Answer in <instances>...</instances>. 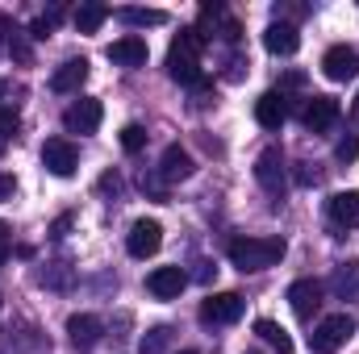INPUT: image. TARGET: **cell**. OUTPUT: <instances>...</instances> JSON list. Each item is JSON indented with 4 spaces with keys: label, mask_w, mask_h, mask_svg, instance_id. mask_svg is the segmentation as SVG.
Segmentation results:
<instances>
[{
    "label": "cell",
    "mask_w": 359,
    "mask_h": 354,
    "mask_svg": "<svg viewBox=\"0 0 359 354\" xmlns=\"http://www.w3.org/2000/svg\"><path fill=\"white\" fill-rule=\"evenodd\" d=\"M201 50H205V34L192 25V29H180V38L172 42V50H168V76L184 84V88H196L201 80H205V71H201Z\"/></svg>",
    "instance_id": "6da1fadb"
},
{
    "label": "cell",
    "mask_w": 359,
    "mask_h": 354,
    "mask_svg": "<svg viewBox=\"0 0 359 354\" xmlns=\"http://www.w3.org/2000/svg\"><path fill=\"white\" fill-rule=\"evenodd\" d=\"M226 255L243 275L247 271H268V267H276L284 259V238H234L226 246Z\"/></svg>",
    "instance_id": "7a4b0ae2"
},
{
    "label": "cell",
    "mask_w": 359,
    "mask_h": 354,
    "mask_svg": "<svg viewBox=\"0 0 359 354\" xmlns=\"http://www.w3.org/2000/svg\"><path fill=\"white\" fill-rule=\"evenodd\" d=\"M351 334H355V321H351L347 313H330V317H322V321L313 325L309 351L313 354H334V351H343V346L351 342Z\"/></svg>",
    "instance_id": "3957f363"
},
{
    "label": "cell",
    "mask_w": 359,
    "mask_h": 354,
    "mask_svg": "<svg viewBox=\"0 0 359 354\" xmlns=\"http://www.w3.org/2000/svg\"><path fill=\"white\" fill-rule=\"evenodd\" d=\"M255 179H259V187H264L268 196H284V187H288V163H284L280 146H268V150L255 159Z\"/></svg>",
    "instance_id": "277c9868"
},
{
    "label": "cell",
    "mask_w": 359,
    "mask_h": 354,
    "mask_svg": "<svg viewBox=\"0 0 359 354\" xmlns=\"http://www.w3.org/2000/svg\"><path fill=\"white\" fill-rule=\"evenodd\" d=\"M42 167H46L50 176H59V179L76 176V167H80L76 142H72V138H46V146H42Z\"/></svg>",
    "instance_id": "5b68a950"
},
{
    "label": "cell",
    "mask_w": 359,
    "mask_h": 354,
    "mask_svg": "<svg viewBox=\"0 0 359 354\" xmlns=\"http://www.w3.org/2000/svg\"><path fill=\"white\" fill-rule=\"evenodd\" d=\"M100 121H104V104H100V100H92V96L72 100V104H67V113H63V129H67V134H96V129H100Z\"/></svg>",
    "instance_id": "8992f818"
},
{
    "label": "cell",
    "mask_w": 359,
    "mask_h": 354,
    "mask_svg": "<svg viewBox=\"0 0 359 354\" xmlns=\"http://www.w3.org/2000/svg\"><path fill=\"white\" fill-rule=\"evenodd\" d=\"M243 313H247V300L238 292H217V296H209L201 304V321L205 325H234Z\"/></svg>",
    "instance_id": "52a82bcc"
},
{
    "label": "cell",
    "mask_w": 359,
    "mask_h": 354,
    "mask_svg": "<svg viewBox=\"0 0 359 354\" xmlns=\"http://www.w3.org/2000/svg\"><path fill=\"white\" fill-rule=\"evenodd\" d=\"M159 246H163V225L159 221H134L130 225V234H126V250L134 255V259H151V255H159Z\"/></svg>",
    "instance_id": "ba28073f"
},
{
    "label": "cell",
    "mask_w": 359,
    "mask_h": 354,
    "mask_svg": "<svg viewBox=\"0 0 359 354\" xmlns=\"http://www.w3.org/2000/svg\"><path fill=\"white\" fill-rule=\"evenodd\" d=\"M196 29L205 34V42H209L213 34H217V38H226V42H238V38H243V25H238L222 4H205V8H201V25H196Z\"/></svg>",
    "instance_id": "9c48e42d"
},
{
    "label": "cell",
    "mask_w": 359,
    "mask_h": 354,
    "mask_svg": "<svg viewBox=\"0 0 359 354\" xmlns=\"http://www.w3.org/2000/svg\"><path fill=\"white\" fill-rule=\"evenodd\" d=\"M339 117H343V104H339L334 96H309L305 108H301V121H305V129H313V134L330 129Z\"/></svg>",
    "instance_id": "30bf717a"
},
{
    "label": "cell",
    "mask_w": 359,
    "mask_h": 354,
    "mask_svg": "<svg viewBox=\"0 0 359 354\" xmlns=\"http://www.w3.org/2000/svg\"><path fill=\"white\" fill-rule=\"evenodd\" d=\"M322 71H326V80H334V84L355 80V76H359L355 46H330V50H326V59H322Z\"/></svg>",
    "instance_id": "8fae6325"
},
{
    "label": "cell",
    "mask_w": 359,
    "mask_h": 354,
    "mask_svg": "<svg viewBox=\"0 0 359 354\" xmlns=\"http://www.w3.org/2000/svg\"><path fill=\"white\" fill-rule=\"evenodd\" d=\"M288 304H292V313L301 321H313V313L322 309V283L318 279H297L288 288Z\"/></svg>",
    "instance_id": "7c38bea8"
},
{
    "label": "cell",
    "mask_w": 359,
    "mask_h": 354,
    "mask_svg": "<svg viewBox=\"0 0 359 354\" xmlns=\"http://www.w3.org/2000/svg\"><path fill=\"white\" fill-rule=\"evenodd\" d=\"M184 283H188L184 267H155V271L147 275V292H151L155 300H176L180 292H184Z\"/></svg>",
    "instance_id": "4fadbf2b"
},
{
    "label": "cell",
    "mask_w": 359,
    "mask_h": 354,
    "mask_svg": "<svg viewBox=\"0 0 359 354\" xmlns=\"http://www.w3.org/2000/svg\"><path fill=\"white\" fill-rule=\"evenodd\" d=\"M104 55H109V63H117V67H147V55H151V50H147V42H142L138 34H126V38H117Z\"/></svg>",
    "instance_id": "5bb4252c"
},
{
    "label": "cell",
    "mask_w": 359,
    "mask_h": 354,
    "mask_svg": "<svg viewBox=\"0 0 359 354\" xmlns=\"http://www.w3.org/2000/svg\"><path fill=\"white\" fill-rule=\"evenodd\" d=\"M100 334H104L100 317H92V313H76V317H67V338H72L76 351H92V346L100 342Z\"/></svg>",
    "instance_id": "9a60e30c"
},
{
    "label": "cell",
    "mask_w": 359,
    "mask_h": 354,
    "mask_svg": "<svg viewBox=\"0 0 359 354\" xmlns=\"http://www.w3.org/2000/svg\"><path fill=\"white\" fill-rule=\"evenodd\" d=\"M255 121L264 125V129H280L284 121H288V96L284 92H264L259 100H255Z\"/></svg>",
    "instance_id": "2e32d148"
},
{
    "label": "cell",
    "mask_w": 359,
    "mask_h": 354,
    "mask_svg": "<svg viewBox=\"0 0 359 354\" xmlns=\"http://www.w3.org/2000/svg\"><path fill=\"white\" fill-rule=\"evenodd\" d=\"M264 46H268L271 55H297L301 50V34H297V25H288V21H271L268 29H264Z\"/></svg>",
    "instance_id": "e0dca14e"
},
{
    "label": "cell",
    "mask_w": 359,
    "mask_h": 354,
    "mask_svg": "<svg viewBox=\"0 0 359 354\" xmlns=\"http://www.w3.org/2000/svg\"><path fill=\"white\" fill-rule=\"evenodd\" d=\"M192 171H196V163H192V155L184 150V146H168L163 150V163H159V176H163V183H180V179H192Z\"/></svg>",
    "instance_id": "ac0fdd59"
},
{
    "label": "cell",
    "mask_w": 359,
    "mask_h": 354,
    "mask_svg": "<svg viewBox=\"0 0 359 354\" xmlns=\"http://www.w3.org/2000/svg\"><path fill=\"white\" fill-rule=\"evenodd\" d=\"M330 221L339 229H359V192H334L330 196Z\"/></svg>",
    "instance_id": "d6986e66"
},
{
    "label": "cell",
    "mask_w": 359,
    "mask_h": 354,
    "mask_svg": "<svg viewBox=\"0 0 359 354\" xmlns=\"http://www.w3.org/2000/svg\"><path fill=\"white\" fill-rule=\"evenodd\" d=\"M84 80H88V59H67V63L50 76V88L67 96V92H80V88H84Z\"/></svg>",
    "instance_id": "ffe728a7"
},
{
    "label": "cell",
    "mask_w": 359,
    "mask_h": 354,
    "mask_svg": "<svg viewBox=\"0 0 359 354\" xmlns=\"http://www.w3.org/2000/svg\"><path fill=\"white\" fill-rule=\"evenodd\" d=\"M330 292H334L339 300H359V259H347V263L334 267Z\"/></svg>",
    "instance_id": "44dd1931"
},
{
    "label": "cell",
    "mask_w": 359,
    "mask_h": 354,
    "mask_svg": "<svg viewBox=\"0 0 359 354\" xmlns=\"http://www.w3.org/2000/svg\"><path fill=\"white\" fill-rule=\"evenodd\" d=\"M255 334H259V338H264V342H268L276 354H292V338H288V330H284L280 321L259 317V321H255Z\"/></svg>",
    "instance_id": "7402d4cb"
},
{
    "label": "cell",
    "mask_w": 359,
    "mask_h": 354,
    "mask_svg": "<svg viewBox=\"0 0 359 354\" xmlns=\"http://www.w3.org/2000/svg\"><path fill=\"white\" fill-rule=\"evenodd\" d=\"M72 21H76V29H80V34H96V29L109 21V4L88 0V4H80V8H76V17H72Z\"/></svg>",
    "instance_id": "603a6c76"
},
{
    "label": "cell",
    "mask_w": 359,
    "mask_h": 354,
    "mask_svg": "<svg viewBox=\"0 0 359 354\" xmlns=\"http://www.w3.org/2000/svg\"><path fill=\"white\" fill-rule=\"evenodd\" d=\"M117 21H126V25H163L168 13L163 8H117Z\"/></svg>",
    "instance_id": "cb8c5ba5"
},
{
    "label": "cell",
    "mask_w": 359,
    "mask_h": 354,
    "mask_svg": "<svg viewBox=\"0 0 359 354\" xmlns=\"http://www.w3.org/2000/svg\"><path fill=\"white\" fill-rule=\"evenodd\" d=\"M168 342H172V330H168V325H155V330H147V334H142L138 354H163V351H168Z\"/></svg>",
    "instance_id": "d4e9b609"
},
{
    "label": "cell",
    "mask_w": 359,
    "mask_h": 354,
    "mask_svg": "<svg viewBox=\"0 0 359 354\" xmlns=\"http://www.w3.org/2000/svg\"><path fill=\"white\" fill-rule=\"evenodd\" d=\"M38 279H42L46 288H72V263H50Z\"/></svg>",
    "instance_id": "484cf974"
},
{
    "label": "cell",
    "mask_w": 359,
    "mask_h": 354,
    "mask_svg": "<svg viewBox=\"0 0 359 354\" xmlns=\"http://www.w3.org/2000/svg\"><path fill=\"white\" fill-rule=\"evenodd\" d=\"M142 146H147V129H142V125H134V121H130V125H126V129H121V150H130V155H138V150H142Z\"/></svg>",
    "instance_id": "4316f807"
},
{
    "label": "cell",
    "mask_w": 359,
    "mask_h": 354,
    "mask_svg": "<svg viewBox=\"0 0 359 354\" xmlns=\"http://www.w3.org/2000/svg\"><path fill=\"white\" fill-rule=\"evenodd\" d=\"M334 159H339V163H355L359 159V134H343V138L334 142Z\"/></svg>",
    "instance_id": "83f0119b"
},
{
    "label": "cell",
    "mask_w": 359,
    "mask_h": 354,
    "mask_svg": "<svg viewBox=\"0 0 359 354\" xmlns=\"http://www.w3.org/2000/svg\"><path fill=\"white\" fill-rule=\"evenodd\" d=\"M17 129H21V117H17V108H8V104H4V108H0V146H4V142H13V138H17Z\"/></svg>",
    "instance_id": "f1b7e54d"
},
{
    "label": "cell",
    "mask_w": 359,
    "mask_h": 354,
    "mask_svg": "<svg viewBox=\"0 0 359 354\" xmlns=\"http://www.w3.org/2000/svg\"><path fill=\"white\" fill-rule=\"evenodd\" d=\"M243 67H251L243 55H230V71H226V80H243Z\"/></svg>",
    "instance_id": "f546056e"
},
{
    "label": "cell",
    "mask_w": 359,
    "mask_h": 354,
    "mask_svg": "<svg viewBox=\"0 0 359 354\" xmlns=\"http://www.w3.org/2000/svg\"><path fill=\"white\" fill-rule=\"evenodd\" d=\"M8 250H13V234H8V225L0 221V267H4V259H8Z\"/></svg>",
    "instance_id": "4dcf8cb0"
},
{
    "label": "cell",
    "mask_w": 359,
    "mask_h": 354,
    "mask_svg": "<svg viewBox=\"0 0 359 354\" xmlns=\"http://www.w3.org/2000/svg\"><path fill=\"white\" fill-rule=\"evenodd\" d=\"M13 192H17V179L8 171H0V200H13Z\"/></svg>",
    "instance_id": "1f68e13d"
},
{
    "label": "cell",
    "mask_w": 359,
    "mask_h": 354,
    "mask_svg": "<svg viewBox=\"0 0 359 354\" xmlns=\"http://www.w3.org/2000/svg\"><path fill=\"white\" fill-rule=\"evenodd\" d=\"M100 187L117 196V192H121V179H117V171H104V176H100Z\"/></svg>",
    "instance_id": "d6a6232c"
},
{
    "label": "cell",
    "mask_w": 359,
    "mask_h": 354,
    "mask_svg": "<svg viewBox=\"0 0 359 354\" xmlns=\"http://www.w3.org/2000/svg\"><path fill=\"white\" fill-rule=\"evenodd\" d=\"M67 225H72V217H59V221H55V238H63V234H67Z\"/></svg>",
    "instance_id": "836d02e7"
},
{
    "label": "cell",
    "mask_w": 359,
    "mask_h": 354,
    "mask_svg": "<svg viewBox=\"0 0 359 354\" xmlns=\"http://www.w3.org/2000/svg\"><path fill=\"white\" fill-rule=\"evenodd\" d=\"M355 121H359V100H355Z\"/></svg>",
    "instance_id": "e575fe53"
},
{
    "label": "cell",
    "mask_w": 359,
    "mask_h": 354,
    "mask_svg": "<svg viewBox=\"0 0 359 354\" xmlns=\"http://www.w3.org/2000/svg\"><path fill=\"white\" fill-rule=\"evenodd\" d=\"M180 354H196V351H180Z\"/></svg>",
    "instance_id": "d590c367"
},
{
    "label": "cell",
    "mask_w": 359,
    "mask_h": 354,
    "mask_svg": "<svg viewBox=\"0 0 359 354\" xmlns=\"http://www.w3.org/2000/svg\"><path fill=\"white\" fill-rule=\"evenodd\" d=\"M251 354H255V351H251Z\"/></svg>",
    "instance_id": "8d00e7d4"
}]
</instances>
